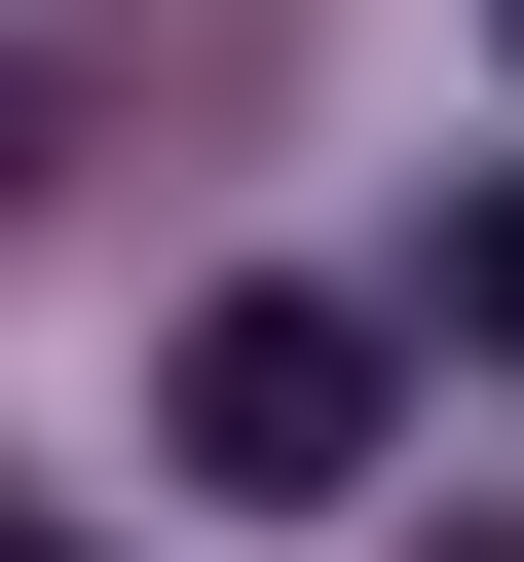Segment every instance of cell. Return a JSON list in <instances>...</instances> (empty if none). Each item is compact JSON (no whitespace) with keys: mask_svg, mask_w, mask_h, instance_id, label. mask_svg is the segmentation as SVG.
<instances>
[{"mask_svg":"<svg viewBox=\"0 0 524 562\" xmlns=\"http://www.w3.org/2000/svg\"><path fill=\"white\" fill-rule=\"evenodd\" d=\"M375 413H412V338H375V301H300V262H262V301H187V487H225V525H338V487H375Z\"/></svg>","mask_w":524,"mask_h":562,"instance_id":"obj_1","label":"cell"},{"mask_svg":"<svg viewBox=\"0 0 524 562\" xmlns=\"http://www.w3.org/2000/svg\"><path fill=\"white\" fill-rule=\"evenodd\" d=\"M449 338H524V188H487V225H449Z\"/></svg>","mask_w":524,"mask_h":562,"instance_id":"obj_2","label":"cell"},{"mask_svg":"<svg viewBox=\"0 0 524 562\" xmlns=\"http://www.w3.org/2000/svg\"><path fill=\"white\" fill-rule=\"evenodd\" d=\"M0 188H38V76H0Z\"/></svg>","mask_w":524,"mask_h":562,"instance_id":"obj_3","label":"cell"},{"mask_svg":"<svg viewBox=\"0 0 524 562\" xmlns=\"http://www.w3.org/2000/svg\"><path fill=\"white\" fill-rule=\"evenodd\" d=\"M412 562H524V525H412Z\"/></svg>","mask_w":524,"mask_h":562,"instance_id":"obj_4","label":"cell"},{"mask_svg":"<svg viewBox=\"0 0 524 562\" xmlns=\"http://www.w3.org/2000/svg\"><path fill=\"white\" fill-rule=\"evenodd\" d=\"M0 562H76V525H0Z\"/></svg>","mask_w":524,"mask_h":562,"instance_id":"obj_5","label":"cell"},{"mask_svg":"<svg viewBox=\"0 0 524 562\" xmlns=\"http://www.w3.org/2000/svg\"><path fill=\"white\" fill-rule=\"evenodd\" d=\"M487 38H524V0H487Z\"/></svg>","mask_w":524,"mask_h":562,"instance_id":"obj_6","label":"cell"}]
</instances>
